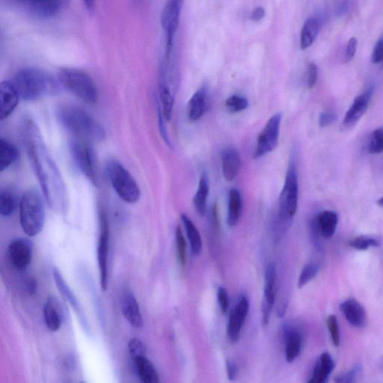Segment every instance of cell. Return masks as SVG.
I'll use <instances>...</instances> for the list:
<instances>
[{"instance_id":"1","label":"cell","mask_w":383,"mask_h":383,"mask_svg":"<svg viewBox=\"0 0 383 383\" xmlns=\"http://www.w3.org/2000/svg\"><path fill=\"white\" fill-rule=\"evenodd\" d=\"M23 135L28 155L50 208L61 214L65 212L68 206L66 186L37 124L30 119L25 121Z\"/></svg>"},{"instance_id":"2","label":"cell","mask_w":383,"mask_h":383,"mask_svg":"<svg viewBox=\"0 0 383 383\" xmlns=\"http://www.w3.org/2000/svg\"><path fill=\"white\" fill-rule=\"evenodd\" d=\"M59 122L65 129L87 141H104L106 133L102 127L86 110L74 105L63 106L58 110Z\"/></svg>"},{"instance_id":"3","label":"cell","mask_w":383,"mask_h":383,"mask_svg":"<svg viewBox=\"0 0 383 383\" xmlns=\"http://www.w3.org/2000/svg\"><path fill=\"white\" fill-rule=\"evenodd\" d=\"M20 97L33 101L49 95H54L61 87L58 80L37 68H24L17 73L12 81Z\"/></svg>"},{"instance_id":"4","label":"cell","mask_w":383,"mask_h":383,"mask_svg":"<svg viewBox=\"0 0 383 383\" xmlns=\"http://www.w3.org/2000/svg\"><path fill=\"white\" fill-rule=\"evenodd\" d=\"M58 80L63 88L85 103L97 104L99 92L95 81L87 72L76 68H63L58 72Z\"/></svg>"},{"instance_id":"5","label":"cell","mask_w":383,"mask_h":383,"mask_svg":"<svg viewBox=\"0 0 383 383\" xmlns=\"http://www.w3.org/2000/svg\"><path fill=\"white\" fill-rule=\"evenodd\" d=\"M20 222L24 233L35 237L43 230L45 210L41 194L36 190L25 192L20 202Z\"/></svg>"},{"instance_id":"6","label":"cell","mask_w":383,"mask_h":383,"mask_svg":"<svg viewBox=\"0 0 383 383\" xmlns=\"http://www.w3.org/2000/svg\"><path fill=\"white\" fill-rule=\"evenodd\" d=\"M107 173L110 184L119 198L129 204H135L140 201V186L121 163L115 160H109L107 165Z\"/></svg>"},{"instance_id":"7","label":"cell","mask_w":383,"mask_h":383,"mask_svg":"<svg viewBox=\"0 0 383 383\" xmlns=\"http://www.w3.org/2000/svg\"><path fill=\"white\" fill-rule=\"evenodd\" d=\"M70 0H5L15 10L41 19H49L61 13Z\"/></svg>"},{"instance_id":"8","label":"cell","mask_w":383,"mask_h":383,"mask_svg":"<svg viewBox=\"0 0 383 383\" xmlns=\"http://www.w3.org/2000/svg\"><path fill=\"white\" fill-rule=\"evenodd\" d=\"M299 201V184L296 163L292 160L289 164L284 187L279 197V216L283 219L294 217Z\"/></svg>"},{"instance_id":"9","label":"cell","mask_w":383,"mask_h":383,"mask_svg":"<svg viewBox=\"0 0 383 383\" xmlns=\"http://www.w3.org/2000/svg\"><path fill=\"white\" fill-rule=\"evenodd\" d=\"M70 151L75 164L93 184L98 185L95 155L87 140L76 138L71 141Z\"/></svg>"},{"instance_id":"10","label":"cell","mask_w":383,"mask_h":383,"mask_svg":"<svg viewBox=\"0 0 383 383\" xmlns=\"http://www.w3.org/2000/svg\"><path fill=\"white\" fill-rule=\"evenodd\" d=\"M100 233L98 243V263L101 290L108 287V260L109 249V225L106 212L101 210L99 214Z\"/></svg>"},{"instance_id":"11","label":"cell","mask_w":383,"mask_h":383,"mask_svg":"<svg viewBox=\"0 0 383 383\" xmlns=\"http://www.w3.org/2000/svg\"><path fill=\"white\" fill-rule=\"evenodd\" d=\"M282 120L283 114L280 113L272 116L269 119L259 135L254 158L265 156L276 148Z\"/></svg>"},{"instance_id":"12","label":"cell","mask_w":383,"mask_h":383,"mask_svg":"<svg viewBox=\"0 0 383 383\" xmlns=\"http://www.w3.org/2000/svg\"><path fill=\"white\" fill-rule=\"evenodd\" d=\"M182 0H168L161 16V23L166 34V55L172 54L175 34L179 23Z\"/></svg>"},{"instance_id":"13","label":"cell","mask_w":383,"mask_h":383,"mask_svg":"<svg viewBox=\"0 0 383 383\" xmlns=\"http://www.w3.org/2000/svg\"><path fill=\"white\" fill-rule=\"evenodd\" d=\"M53 277L58 292L61 293L64 299L69 303L72 308H73L76 316L79 318L80 325L85 331V333H86L88 336H91V329L86 314L83 311L78 298H76L70 287L68 286L67 283L65 282L61 272L56 267H54L53 269Z\"/></svg>"},{"instance_id":"14","label":"cell","mask_w":383,"mask_h":383,"mask_svg":"<svg viewBox=\"0 0 383 383\" xmlns=\"http://www.w3.org/2000/svg\"><path fill=\"white\" fill-rule=\"evenodd\" d=\"M33 255V244L28 239L18 238L8 248V258L13 267L20 272L30 265Z\"/></svg>"},{"instance_id":"15","label":"cell","mask_w":383,"mask_h":383,"mask_svg":"<svg viewBox=\"0 0 383 383\" xmlns=\"http://www.w3.org/2000/svg\"><path fill=\"white\" fill-rule=\"evenodd\" d=\"M276 266L271 263L266 268L265 275V291L262 304V322L263 326L269 323L271 312L275 304L276 287Z\"/></svg>"},{"instance_id":"16","label":"cell","mask_w":383,"mask_h":383,"mask_svg":"<svg viewBox=\"0 0 383 383\" xmlns=\"http://www.w3.org/2000/svg\"><path fill=\"white\" fill-rule=\"evenodd\" d=\"M249 309L248 298L242 296L230 313L227 331L229 340L232 343L237 342L241 338L242 328L248 316Z\"/></svg>"},{"instance_id":"17","label":"cell","mask_w":383,"mask_h":383,"mask_svg":"<svg viewBox=\"0 0 383 383\" xmlns=\"http://www.w3.org/2000/svg\"><path fill=\"white\" fill-rule=\"evenodd\" d=\"M373 92V87H370L354 99L344 116L343 124L346 129H351L354 126L367 111Z\"/></svg>"},{"instance_id":"18","label":"cell","mask_w":383,"mask_h":383,"mask_svg":"<svg viewBox=\"0 0 383 383\" xmlns=\"http://www.w3.org/2000/svg\"><path fill=\"white\" fill-rule=\"evenodd\" d=\"M13 82L6 80L0 85V119L10 117L18 107L20 98Z\"/></svg>"},{"instance_id":"19","label":"cell","mask_w":383,"mask_h":383,"mask_svg":"<svg viewBox=\"0 0 383 383\" xmlns=\"http://www.w3.org/2000/svg\"><path fill=\"white\" fill-rule=\"evenodd\" d=\"M121 309L124 318L135 329L143 327V318L140 305L130 290L123 292L121 298Z\"/></svg>"},{"instance_id":"20","label":"cell","mask_w":383,"mask_h":383,"mask_svg":"<svg viewBox=\"0 0 383 383\" xmlns=\"http://www.w3.org/2000/svg\"><path fill=\"white\" fill-rule=\"evenodd\" d=\"M44 319L47 329L55 331L61 329L63 320L64 313L61 302L54 296L47 298L44 305Z\"/></svg>"},{"instance_id":"21","label":"cell","mask_w":383,"mask_h":383,"mask_svg":"<svg viewBox=\"0 0 383 383\" xmlns=\"http://www.w3.org/2000/svg\"><path fill=\"white\" fill-rule=\"evenodd\" d=\"M340 309L345 319L355 328H362L367 322V314L363 305L354 299L344 301L340 305Z\"/></svg>"},{"instance_id":"22","label":"cell","mask_w":383,"mask_h":383,"mask_svg":"<svg viewBox=\"0 0 383 383\" xmlns=\"http://www.w3.org/2000/svg\"><path fill=\"white\" fill-rule=\"evenodd\" d=\"M241 157L239 151L234 148H227L222 152V168L227 182H232L241 168Z\"/></svg>"},{"instance_id":"23","label":"cell","mask_w":383,"mask_h":383,"mask_svg":"<svg viewBox=\"0 0 383 383\" xmlns=\"http://www.w3.org/2000/svg\"><path fill=\"white\" fill-rule=\"evenodd\" d=\"M136 374L144 383H158L160 377L157 369L146 357L142 355L132 359Z\"/></svg>"},{"instance_id":"24","label":"cell","mask_w":383,"mask_h":383,"mask_svg":"<svg viewBox=\"0 0 383 383\" xmlns=\"http://www.w3.org/2000/svg\"><path fill=\"white\" fill-rule=\"evenodd\" d=\"M285 356L288 363L294 362L300 354L303 337L299 330L288 327L285 331Z\"/></svg>"},{"instance_id":"25","label":"cell","mask_w":383,"mask_h":383,"mask_svg":"<svg viewBox=\"0 0 383 383\" xmlns=\"http://www.w3.org/2000/svg\"><path fill=\"white\" fill-rule=\"evenodd\" d=\"M336 367L335 361L329 353H323L314 368L310 383H325Z\"/></svg>"},{"instance_id":"26","label":"cell","mask_w":383,"mask_h":383,"mask_svg":"<svg viewBox=\"0 0 383 383\" xmlns=\"http://www.w3.org/2000/svg\"><path fill=\"white\" fill-rule=\"evenodd\" d=\"M208 109V93L204 87L194 94L188 104V117L192 122H197L206 114Z\"/></svg>"},{"instance_id":"27","label":"cell","mask_w":383,"mask_h":383,"mask_svg":"<svg viewBox=\"0 0 383 383\" xmlns=\"http://www.w3.org/2000/svg\"><path fill=\"white\" fill-rule=\"evenodd\" d=\"M338 224V216L333 210L322 211L316 218L318 232L325 239H329L335 234Z\"/></svg>"},{"instance_id":"28","label":"cell","mask_w":383,"mask_h":383,"mask_svg":"<svg viewBox=\"0 0 383 383\" xmlns=\"http://www.w3.org/2000/svg\"><path fill=\"white\" fill-rule=\"evenodd\" d=\"M19 157V152L14 144L8 140L0 139V171L10 168Z\"/></svg>"},{"instance_id":"29","label":"cell","mask_w":383,"mask_h":383,"mask_svg":"<svg viewBox=\"0 0 383 383\" xmlns=\"http://www.w3.org/2000/svg\"><path fill=\"white\" fill-rule=\"evenodd\" d=\"M241 212V195L237 189H232L228 195V224L230 227H234L239 222Z\"/></svg>"},{"instance_id":"30","label":"cell","mask_w":383,"mask_h":383,"mask_svg":"<svg viewBox=\"0 0 383 383\" xmlns=\"http://www.w3.org/2000/svg\"><path fill=\"white\" fill-rule=\"evenodd\" d=\"M320 29L319 20L310 18L305 22L300 35V47L302 50L308 49L316 41Z\"/></svg>"},{"instance_id":"31","label":"cell","mask_w":383,"mask_h":383,"mask_svg":"<svg viewBox=\"0 0 383 383\" xmlns=\"http://www.w3.org/2000/svg\"><path fill=\"white\" fill-rule=\"evenodd\" d=\"M210 191L208 177L206 173H203L200 177L198 190L194 197V206L198 214L203 217L206 215L207 201Z\"/></svg>"},{"instance_id":"32","label":"cell","mask_w":383,"mask_h":383,"mask_svg":"<svg viewBox=\"0 0 383 383\" xmlns=\"http://www.w3.org/2000/svg\"><path fill=\"white\" fill-rule=\"evenodd\" d=\"M181 219L190 243L192 253L195 256H199L202 251V241L199 232L193 221L186 215L182 214Z\"/></svg>"},{"instance_id":"33","label":"cell","mask_w":383,"mask_h":383,"mask_svg":"<svg viewBox=\"0 0 383 383\" xmlns=\"http://www.w3.org/2000/svg\"><path fill=\"white\" fill-rule=\"evenodd\" d=\"M18 199L12 192L8 190L0 192V215L3 217L12 216L18 207Z\"/></svg>"},{"instance_id":"34","label":"cell","mask_w":383,"mask_h":383,"mask_svg":"<svg viewBox=\"0 0 383 383\" xmlns=\"http://www.w3.org/2000/svg\"><path fill=\"white\" fill-rule=\"evenodd\" d=\"M320 269L319 263L313 262L306 265L300 275L299 281H298V287L303 288L317 276Z\"/></svg>"},{"instance_id":"35","label":"cell","mask_w":383,"mask_h":383,"mask_svg":"<svg viewBox=\"0 0 383 383\" xmlns=\"http://www.w3.org/2000/svg\"><path fill=\"white\" fill-rule=\"evenodd\" d=\"M352 248L356 250H367L370 248H377L380 243L376 239L368 236H360L349 242Z\"/></svg>"},{"instance_id":"36","label":"cell","mask_w":383,"mask_h":383,"mask_svg":"<svg viewBox=\"0 0 383 383\" xmlns=\"http://www.w3.org/2000/svg\"><path fill=\"white\" fill-rule=\"evenodd\" d=\"M368 150L371 155L383 153V127L373 131L369 140Z\"/></svg>"},{"instance_id":"37","label":"cell","mask_w":383,"mask_h":383,"mask_svg":"<svg viewBox=\"0 0 383 383\" xmlns=\"http://www.w3.org/2000/svg\"><path fill=\"white\" fill-rule=\"evenodd\" d=\"M226 107L229 112L237 113L243 111L249 107L248 100L240 96H232L226 101Z\"/></svg>"},{"instance_id":"38","label":"cell","mask_w":383,"mask_h":383,"mask_svg":"<svg viewBox=\"0 0 383 383\" xmlns=\"http://www.w3.org/2000/svg\"><path fill=\"white\" fill-rule=\"evenodd\" d=\"M178 261L183 268L186 265V242L181 227H177L175 234Z\"/></svg>"},{"instance_id":"39","label":"cell","mask_w":383,"mask_h":383,"mask_svg":"<svg viewBox=\"0 0 383 383\" xmlns=\"http://www.w3.org/2000/svg\"><path fill=\"white\" fill-rule=\"evenodd\" d=\"M362 371L363 369L362 364H355L351 370L338 376L335 382L338 383L355 382L361 377Z\"/></svg>"},{"instance_id":"40","label":"cell","mask_w":383,"mask_h":383,"mask_svg":"<svg viewBox=\"0 0 383 383\" xmlns=\"http://www.w3.org/2000/svg\"><path fill=\"white\" fill-rule=\"evenodd\" d=\"M327 325L334 346L339 347L340 343V337L338 322L336 316H333V314L329 316L327 320Z\"/></svg>"},{"instance_id":"41","label":"cell","mask_w":383,"mask_h":383,"mask_svg":"<svg viewBox=\"0 0 383 383\" xmlns=\"http://www.w3.org/2000/svg\"><path fill=\"white\" fill-rule=\"evenodd\" d=\"M129 348L131 359L139 355H146V346H144L138 338L131 339L129 344Z\"/></svg>"},{"instance_id":"42","label":"cell","mask_w":383,"mask_h":383,"mask_svg":"<svg viewBox=\"0 0 383 383\" xmlns=\"http://www.w3.org/2000/svg\"><path fill=\"white\" fill-rule=\"evenodd\" d=\"M158 105L159 127L160 134L162 135V138H163L164 142L166 143L167 146H171V141H170L169 140V136L165 124L166 118L164 116L163 111H162L161 106L160 105Z\"/></svg>"},{"instance_id":"43","label":"cell","mask_w":383,"mask_h":383,"mask_svg":"<svg viewBox=\"0 0 383 383\" xmlns=\"http://www.w3.org/2000/svg\"><path fill=\"white\" fill-rule=\"evenodd\" d=\"M318 79V67L314 63H310L307 67V85L309 89L316 87Z\"/></svg>"},{"instance_id":"44","label":"cell","mask_w":383,"mask_h":383,"mask_svg":"<svg viewBox=\"0 0 383 383\" xmlns=\"http://www.w3.org/2000/svg\"><path fill=\"white\" fill-rule=\"evenodd\" d=\"M217 299L221 310H222L224 314L227 313L229 309V300L226 289L223 287H219Z\"/></svg>"},{"instance_id":"45","label":"cell","mask_w":383,"mask_h":383,"mask_svg":"<svg viewBox=\"0 0 383 383\" xmlns=\"http://www.w3.org/2000/svg\"><path fill=\"white\" fill-rule=\"evenodd\" d=\"M357 47H358V41L355 38H351L349 40L344 53V61L346 63L351 62L354 58Z\"/></svg>"},{"instance_id":"46","label":"cell","mask_w":383,"mask_h":383,"mask_svg":"<svg viewBox=\"0 0 383 383\" xmlns=\"http://www.w3.org/2000/svg\"><path fill=\"white\" fill-rule=\"evenodd\" d=\"M337 119V115L331 111H323L319 117V125L321 127H327L333 124Z\"/></svg>"},{"instance_id":"47","label":"cell","mask_w":383,"mask_h":383,"mask_svg":"<svg viewBox=\"0 0 383 383\" xmlns=\"http://www.w3.org/2000/svg\"><path fill=\"white\" fill-rule=\"evenodd\" d=\"M372 62L375 64L383 63V37L377 42L375 47H374Z\"/></svg>"},{"instance_id":"48","label":"cell","mask_w":383,"mask_h":383,"mask_svg":"<svg viewBox=\"0 0 383 383\" xmlns=\"http://www.w3.org/2000/svg\"><path fill=\"white\" fill-rule=\"evenodd\" d=\"M226 369L229 380H234L238 374V368L236 363L232 360H227Z\"/></svg>"},{"instance_id":"49","label":"cell","mask_w":383,"mask_h":383,"mask_svg":"<svg viewBox=\"0 0 383 383\" xmlns=\"http://www.w3.org/2000/svg\"><path fill=\"white\" fill-rule=\"evenodd\" d=\"M265 10L262 7H258L252 12L250 19L252 21L258 22L265 18Z\"/></svg>"},{"instance_id":"50","label":"cell","mask_w":383,"mask_h":383,"mask_svg":"<svg viewBox=\"0 0 383 383\" xmlns=\"http://www.w3.org/2000/svg\"><path fill=\"white\" fill-rule=\"evenodd\" d=\"M25 288H27L29 294H35L37 290L36 281L32 278H29L27 281V284H25Z\"/></svg>"},{"instance_id":"51","label":"cell","mask_w":383,"mask_h":383,"mask_svg":"<svg viewBox=\"0 0 383 383\" xmlns=\"http://www.w3.org/2000/svg\"><path fill=\"white\" fill-rule=\"evenodd\" d=\"M83 2L89 12H91L95 8V0H83Z\"/></svg>"},{"instance_id":"52","label":"cell","mask_w":383,"mask_h":383,"mask_svg":"<svg viewBox=\"0 0 383 383\" xmlns=\"http://www.w3.org/2000/svg\"><path fill=\"white\" fill-rule=\"evenodd\" d=\"M377 203H378L380 206L383 208V197H382L380 199H379Z\"/></svg>"}]
</instances>
